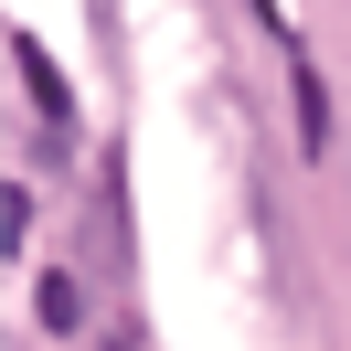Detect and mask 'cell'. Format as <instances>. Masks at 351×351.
I'll return each instance as SVG.
<instances>
[{
	"label": "cell",
	"instance_id": "cell-2",
	"mask_svg": "<svg viewBox=\"0 0 351 351\" xmlns=\"http://www.w3.org/2000/svg\"><path fill=\"white\" fill-rule=\"evenodd\" d=\"M75 319H86V287H75V277H43V330H75Z\"/></svg>",
	"mask_w": 351,
	"mask_h": 351
},
{
	"label": "cell",
	"instance_id": "cell-1",
	"mask_svg": "<svg viewBox=\"0 0 351 351\" xmlns=\"http://www.w3.org/2000/svg\"><path fill=\"white\" fill-rule=\"evenodd\" d=\"M22 86H32V107H43L53 128L75 117V107H64V86H53V64H43V43H22Z\"/></svg>",
	"mask_w": 351,
	"mask_h": 351
}]
</instances>
